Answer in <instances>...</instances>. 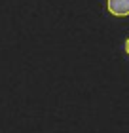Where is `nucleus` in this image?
<instances>
[{"label":"nucleus","instance_id":"f257e3e1","mask_svg":"<svg viewBox=\"0 0 129 133\" xmlns=\"http://www.w3.org/2000/svg\"><path fill=\"white\" fill-rule=\"evenodd\" d=\"M106 6H108V11L116 17L129 15V0H108Z\"/></svg>","mask_w":129,"mask_h":133},{"label":"nucleus","instance_id":"f03ea898","mask_svg":"<svg viewBox=\"0 0 129 133\" xmlns=\"http://www.w3.org/2000/svg\"><path fill=\"white\" fill-rule=\"evenodd\" d=\"M125 51H127V55H129V38L125 40Z\"/></svg>","mask_w":129,"mask_h":133}]
</instances>
